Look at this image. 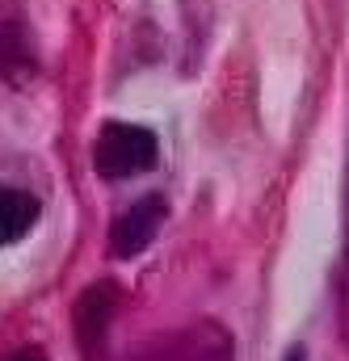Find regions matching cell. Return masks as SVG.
I'll use <instances>...</instances> for the list:
<instances>
[{"mask_svg": "<svg viewBox=\"0 0 349 361\" xmlns=\"http://www.w3.org/2000/svg\"><path fill=\"white\" fill-rule=\"evenodd\" d=\"M286 361H303V349L295 345V349H290V357H286Z\"/></svg>", "mask_w": 349, "mask_h": 361, "instance_id": "cell-8", "label": "cell"}, {"mask_svg": "<svg viewBox=\"0 0 349 361\" xmlns=\"http://www.w3.org/2000/svg\"><path fill=\"white\" fill-rule=\"evenodd\" d=\"M8 361H47V357H42V353H38V349L30 345V349H17V353H13Z\"/></svg>", "mask_w": 349, "mask_h": 361, "instance_id": "cell-7", "label": "cell"}, {"mask_svg": "<svg viewBox=\"0 0 349 361\" xmlns=\"http://www.w3.org/2000/svg\"><path fill=\"white\" fill-rule=\"evenodd\" d=\"M139 361H232V341L223 336V328L198 324V328L173 332L156 345H143Z\"/></svg>", "mask_w": 349, "mask_h": 361, "instance_id": "cell-3", "label": "cell"}, {"mask_svg": "<svg viewBox=\"0 0 349 361\" xmlns=\"http://www.w3.org/2000/svg\"><path fill=\"white\" fill-rule=\"evenodd\" d=\"M165 219H169V202H165L160 193H148V197L131 202V206L110 223V257H118V261L139 257V252L160 235Z\"/></svg>", "mask_w": 349, "mask_h": 361, "instance_id": "cell-2", "label": "cell"}, {"mask_svg": "<svg viewBox=\"0 0 349 361\" xmlns=\"http://www.w3.org/2000/svg\"><path fill=\"white\" fill-rule=\"evenodd\" d=\"M156 156H160L156 135L148 126H135V122H110V126H101V135L93 143V169L105 180H126L139 177V173H152Z\"/></svg>", "mask_w": 349, "mask_h": 361, "instance_id": "cell-1", "label": "cell"}, {"mask_svg": "<svg viewBox=\"0 0 349 361\" xmlns=\"http://www.w3.org/2000/svg\"><path fill=\"white\" fill-rule=\"evenodd\" d=\"M21 72H30V38L17 17H0V76L17 80Z\"/></svg>", "mask_w": 349, "mask_h": 361, "instance_id": "cell-6", "label": "cell"}, {"mask_svg": "<svg viewBox=\"0 0 349 361\" xmlns=\"http://www.w3.org/2000/svg\"><path fill=\"white\" fill-rule=\"evenodd\" d=\"M114 307H118V290L114 286H88L76 298V341L85 349L88 361H97V353L105 349V332L114 324Z\"/></svg>", "mask_w": 349, "mask_h": 361, "instance_id": "cell-4", "label": "cell"}, {"mask_svg": "<svg viewBox=\"0 0 349 361\" xmlns=\"http://www.w3.org/2000/svg\"><path fill=\"white\" fill-rule=\"evenodd\" d=\"M38 214H42V206H38L34 193H25V189H4V185H0V248L13 244V240H21V235L38 223Z\"/></svg>", "mask_w": 349, "mask_h": 361, "instance_id": "cell-5", "label": "cell"}]
</instances>
